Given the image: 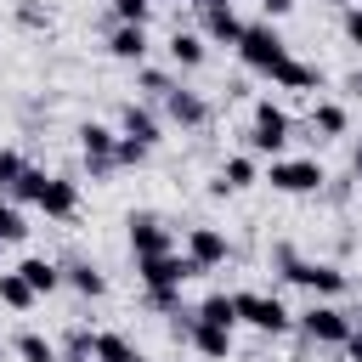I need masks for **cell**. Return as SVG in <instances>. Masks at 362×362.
I'll use <instances>...</instances> for the list:
<instances>
[{"label":"cell","mask_w":362,"mask_h":362,"mask_svg":"<svg viewBox=\"0 0 362 362\" xmlns=\"http://www.w3.org/2000/svg\"><path fill=\"white\" fill-rule=\"evenodd\" d=\"M283 57H294V51H288V40H283V28H277V23H243L238 62H243L249 74H266V79H272V68H277Z\"/></svg>","instance_id":"obj_4"},{"label":"cell","mask_w":362,"mask_h":362,"mask_svg":"<svg viewBox=\"0 0 362 362\" xmlns=\"http://www.w3.org/2000/svg\"><path fill=\"white\" fill-rule=\"evenodd\" d=\"M198 34H204V45H232V51H238V40H243V17H238V6H232V0L204 6V11H198Z\"/></svg>","instance_id":"obj_12"},{"label":"cell","mask_w":362,"mask_h":362,"mask_svg":"<svg viewBox=\"0 0 362 362\" xmlns=\"http://www.w3.org/2000/svg\"><path fill=\"white\" fill-rule=\"evenodd\" d=\"M294 328H300L311 345H345V334L356 328V317H351V311H339L334 300H311V305L294 317Z\"/></svg>","instance_id":"obj_7"},{"label":"cell","mask_w":362,"mask_h":362,"mask_svg":"<svg viewBox=\"0 0 362 362\" xmlns=\"http://www.w3.org/2000/svg\"><path fill=\"white\" fill-rule=\"evenodd\" d=\"M187 6H192V11H204V6H215V0H187Z\"/></svg>","instance_id":"obj_40"},{"label":"cell","mask_w":362,"mask_h":362,"mask_svg":"<svg viewBox=\"0 0 362 362\" xmlns=\"http://www.w3.org/2000/svg\"><path fill=\"white\" fill-rule=\"evenodd\" d=\"M232 305H238V322H249L255 334H288V328H294V311H288L277 294L238 288V294H232Z\"/></svg>","instance_id":"obj_6"},{"label":"cell","mask_w":362,"mask_h":362,"mask_svg":"<svg viewBox=\"0 0 362 362\" xmlns=\"http://www.w3.org/2000/svg\"><path fill=\"white\" fill-rule=\"evenodd\" d=\"M294 11V0H260V23H283Z\"/></svg>","instance_id":"obj_34"},{"label":"cell","mask_w":362,"mask_h":362,"mask_svg":"<svg viewBox=\"0 0 362 362\" xmlns=\"http://www.w3.org/2000/svg\"><path fill=\"white\" fill-rule=\"evenodd\" d=\"M23 170H28V158H23L17 147H0V192H6V187H11Z\"/></svg>","instance_id":"obj_33"},{"label":"cell","mask_w":362,"mask_h":362,"mask_svg":"<svg viewBox=\"0 0 362 362\" xmlns=\"http://www.w3.org/2000/svg\"><path fill=\"white\" fill-rule=\"evenodd\" d=\"M192 317H198V322H215V328H238V305H232V294H226V288L204 294V300L192 305Z\"/></svg>","instance_id":"obj_23"},{"label":"cell","mask_w":362,"mask_h":362,"mask_svg":"<svg viewBox=\"0 0 362 362\" xmlns=\"http://www.w3.org/2000/svg\"><path fill=\"white\" fill-rule=\"evenodd\" d=\"M192 277H204L187 255H141L136 260V283L147 288V294H181V283H192Z\"/></svg>","instance_id":"obj_5"},{"label":"cell","mask_w":362,"mask_h":362,"mask_svg":"<svg viewBox=\"0 0 362 362\" xmlns=\"http://www.w3.org/2000/svg\"><path fill=\"white\" fill-rule=\"evenodd\" d=\"M339 34H345V45H351V51H362V0L339 11Z\"/></svg>","instance_id":"obj_32"},{"label":"cell","mask_w":362,"mask_h":362,"mask_svg":"<svg viewBox=\"0 0 362 362\" xmlns=\"http://www.w3.org/2000/svg\"><path fill=\"white\" fill-rule=\"evenodd\" d=\"M305 130H311V141H339V136L351 130V113H345V102H311V119H305Z\"/></svg>","instance_id":"obj_19"},{"label":"cell","mask_w":362,"mask_h":362,"mask_svg":"<svg viewBox=\"0 0 362 362\" xmlns=\"http://www.w3.org/2000/svg\"><path fill=\"white\" fill-rule=\"evenodd\" d=\"M45 221H74L79 215V181L74 175H45V192H40V204H34Z\"/></svg>","instance_id":"obj_14"},{"label":"cell","mask_w":362,"mask_h":362,"mask_svg":"<svg viewBox=\"0 0 362 362\" xmlns=\"http://www.w3.org/2000/svg\"><path fill=\"white\" fill-rule=\"evenodd\" d=\"M57 362H96V356H79V351H62Z\"/></svg>","instance_id":"obj_38"},{"label":"cell","mask_w":362,"mask_h":362,"mask_svg":"<svg viewBox=\"0 0 362 362\" xmlns=\"http://www.w3.org/2000/svg\"><path fill=\"white\" fill-rule=\"evenodd\" d=\"M136 85H141V96H153V102H164V96L175 90V79H170L164 68H136Z\"/></svg>","instance_id":"obj_29"},{"label":"cell","mask_w":362,"mask_h":362,"mask_svg":"<svg viewBox=\"0 0 362 362\" xmlns=\"http://www.w3.org/2000/svg\"><path fill=\"white\" fill-rule=\"evenodd\" d=\"M272 266H277V277H283V283H300L311 300H339V294L351 288V277H345V266H339V260H305V255H294L288 243H277V249H272Z\"/></svg>","instance_id":"obj_1"},{"label":"cell","mask_w":362,"mask_h":362,"mask_svg":"<svg viewBox=\"0 0 362 362\" xmlns=\"http://www.w3.org/2000/svg\"><path fill=\"white\" fill-rule=\"evenodd\" d=\"M164 57H170V68H175V74H192V68H204V62H209V45H204V34H198V28H187V23H181V28L164 40Z\"/></svg>","instance_id":"obj_16"},{"label":"cell","mask_w":362,"mask_h":362,"mask_svg":"<svg viewBox=\"0 0 362 362\" xmlns=\"http://www.w3.org/2000/svg\"><path fill=\"white\" fill-rule=\"evenodd\" d=\"M6 356H11V345H6V339H0V362H6Z\"/></svg>","instance_id":"obj_41"},{"label":"cell","mask_w":362,"mask_h":362,"mask_svg":"<svg viewBox=\"0 0 362 362\" xmlns=\"http://www.w3.org/2000/svg\"><path fill=\"white\" fill-rule=\"evenodd\" d=\"M17 17H23V23H28V28H45V11H40V6H28V0H23V6H17Z\"/></svg>","instance_id":"obj_36"},{"label":"cell","mask_w":362,"mask_h":362,"mask_svg":"<svg viewBox=\"0 0 362 362\" xmlns=\"http://www.w3.org/2000/svg\"><path fill=\"white\" fill-rule=\"evenodd\" d=\"M147 158H153V147H141V141L119 136V147H113V164H119V170H141Z\"/></svg>","instance_id":"obj_30"},{"label":"cell","mask_w":362,"mask_h":362,"mask_svg":"<svg viewBox=\"0 0 362 362\" xmlns=\"http://www.w3.org/2000/svg\"><path fill=\"white\" fill-rule=\"evenodd\" d=\"M23 238H28V215L0 192V243H23Z\"/></svg>","instance_id":"obj_28"},{"label":"cell","mask_w":362,"mask_h":362,"mask_svg":"<svg viewBox=\"0 0 362 362\" xmlns=\"http://www.w3.org/2000/svg\"><path fill=\"white\" fill-rule=\"evenodd\" d=\"M0 249H6V243H0Z\"/></svg>","instance_id":"obj_44"},{"label":"cell","mask_w":362,"mask_h":362,"mask_svg":"<svg viewBox=\"0 0 362 362\" xmlns=\"http://www.w3.org/2000/svg\"><path fill=\"white\" fill-rule=\"evenodd\" d=\"M334 362H345V356H334Z\"/></svg>","instance_id":"obj_43"},{"label":"cell","mask_w":362,"mask_h":362,"mask_svg":"<svg viewBox=\"0 0 362 362\" xmlns=\"http://www.w3.org/2000/svg\"><path fill=\"white\" fill-rule=\"evenodd\" d=\"M0 305L23 317V311H34V305H40V294H34V288H28L17 272H0Z\"/></svg>","instance_id":"obj_25"},{"label":"cell","mask_w":362,"mask_h":362,"mask_svg":"<svg viewBox=\"0 0 362 362\" xmlns=\"http://www.w3.org/2000/svg\"><path fill=\"white\" fill-rule=\"evenodd\" d=\"M11 356H17V362H57L62 351H57V339H45L40 328H23V334L11 339Z\"/></svg>","instance_id":"obj_24"},{"label":"cell","mask_w":362,"mask_h":362,"mask_svg":"<svg viewBox=\"0 0 362 362\" xmlns=\"http://www.w3.org/2000/svg\"><path fill=\"white\" fill-rule=\"evenodd\" d=\"M90 356H96V362H130V356H136V345H130L124 334H113V328H107V334H96V339H90Z\"/></svg>","instance_id":"obj_27"},{"label":"cell","mask_w":362,"mask_h":362,"mask_svg":"<svg viewBox=\"0 0 362 362\" xmlns=\"http://www.w3.org/2000/svg\"><path fill=\"white\" fill-rule=\"evenodd\" d=\"M272 85L277 90H294V96H317L322 90V68L317 62H300V57H283L272 68Z\"/></svg>","instance_id":"obj_17"},{"label":"cell","mask_w":362,"mask_h":362,"mask_svg":"<svg viewBox=\"0 0 362 362\" xmlns=\"http://www.w3.org/2000/svg\"><path fill=\"white\" fill-rule=\"evenodd\" d=\"M130 362H153V356H141V351H136V356H130Z\"/></svg>","instance_id":"obj_42"},{"label":"cell","mask_w":362,"mask_h":362,"mask_svg":"<svg viewBox=\"0 0 362 362\" xmlns=\"http://www.w3.org/2000/svg\"><path fill=\"white\" fill-rule=\"evenodd\" d=\"M40 192H45V170H40V164H28V170L6 187V198H11L17 209H23V204H40Z\"/></svg>","instance_id":"obj_26"},{"label":"cell","mask_w":362,"mask_h":362,"mask_svg":"<svg viewBox=\"0 0 362 362\" xmlns=\"http://www.w3.org/2000/svg\"><path fill=\"white\" fill-rule=\"evenodd\" d=\"M294 141V124H288V113L272 102V96H260L255 102V113H249V130H243V147L255 153V158H283V147Z\"/></svg>","instance_id":"obj_3"},{"label":"cell","mask_w":362,"mask_h":362,"mask_svg":"<svg viewBox=\"0 0 362 362\" xmlns=\"http://www.w3.org/2000/svg\"><path fill=\"white\" fill-rule=\"evenodd\" d=\"M11 272H17V277H23V283H28L34 294H40V300L62 288V266H57V260H45V255H23V260H17Z\"/></svg>","instance_id":"obj_20"},{"label":"cell","mask_w":362,"mask_h":362,"mask_svg":"<svg viewBox=\"0 0 362 362\" xmlns=\"http://www.w3.org/2000/svg\"><path fill=\"white\" fill-rule=\"evenodd\" d=\"M107 11H113V23H141V28H147L153 0H107Z\"/></svg>","instance_id":"obj_31"},{"label":"cell","mask_w":362,"mask_h":362,"mask_svg":"<svg viewBox=\"0 0 362 362\" xmlns=\"http://www.w3.org/2000/svg\"><path fill=\"white\" fill-rule=\"evenodd\" d=\"M260 181L272 187V192H283V198H317L322 187H328V170L311 158V153H300V158H272L266 170H260Z\"/></svg>","instance_id":"obj_2"},{"label":"cell","mask_w":362,"mask_h":362,"mask_svg":"<svg viewBox=\"0 0 362 362\" xmlns=\"http://www.w3.org/2000/svg\"><path fill=\"white\" fill-rule=\"evenodd\" d=\"M221 181H226V192H243V187H255L260 181V158L255 153H232V158H221V170H215Z\"/></svg>","instance_id":"obj_22"},{"label":"cell","mask_w":362,"mask_h":362,"mask_svg":"<svg viewBox=\"0 0 362 362\" xmlns=\"http://www.w3.org/2000/svg\"><path fill=\"white\" fill-rule=\"evenodd\" d=\"M322 6H334V11H345V6H356V0H322Z\"/></svg>","instance_id":"obj_39"},{"label":"cell","mask_w":362,"mask_h":362,"mask_svg":"<svg viewBox=\"0 0 362 362\" xmlns=\"http://www.w3.org/2000/svg\"><path fill=\"white\" fill-rule=\"evenodd\" d=\"M339 356H345V362H362V322H356V328L345 334V345H339Z\"/></svg>","instance_id":"obj_35"},{"label":"cell","mask_w":362,"mask_h":362,"mask_svg":"<svg viewBox=\"0 0 362 362\" xmlns=\"http://www.w3.org/2000/svg\"><path fill=\"white\" fill-rule=\"evenodd\" d=\"M181 255H187L198 272H215V266H226V260H232V238H226L221 226L198 221V226H187V238H181Z\"/></svg>","instance_id":"obj_9"},{"label":"cell","mask_w":362,"mask_h":362,"mask_svg":"<svg viewBox=\"0 0 362 362\" xmlns=\"http://www.w3.org/2000/svg\"><path fill=\"white\" fill-rule=\"evenodd\" d=\"M62 283H68L74 294H85V300H102V294H107V277H102V266H90V260H68V266H62Z\"/></svg>","instance_id":"obj_21"},{"label":"cell","mask_w":362,"mask_h":362,"mask_svg":"<svg viewBox=\"0 0 362 362\" xmlns=\"http://www.w3.org/2000/svg\"><path fill=\"white\" fill-rule=\"evenodd\" d=\"M74 136H79V158H85V170H90L96 181L119 170V164H113V147H119V130H113V124H102V119H85Z\"/></svg>","instance_id":"obj_8"},{"label":"cell","mask_w":362,"mask_h":362,"mask_svg":"<svg viewBox=\"0 0 362 362\" xmlns=\"http://www.w3.org/2000/svg\"><path fill=\"white\" fill-rule=\"evenodd\" d=\"M351 175H356V181H362V147H356V153H351Z\"/></svg>","instance_id":"obj_37"},{"label":"cell","mask_w":362,"mask_h":362,"mask_svg":"<svg viewBox=\"0 0 362 362\" xmlns=\"http://www.w3.org/2000/svg\"><path fill=\"white\" fill-rule=\"evenodd\" d=\"M119 136H130V141H141V147H158V141H164V124H158V113H153L147 102H124V107H119Z\"/></svg>","instance_id":"obj_18"},{"label":"cell","mask_w":362,"mask_h":362,"mask_svg":"<svg viewBox=\"0 0 362 362\" xmlns=\"http://www.w3.org/2000/svg\"><path fill=\"white\" fill-rule=\"evenodd\" d=\"M175 334L204 356V362H226L232 356V328H215V322H198L192 311H181V322H175Z\"/></svg>","instance_id":"obj_11"},{"label":"cell","mask_w":362,"mask_h":362,"mask_svg":"<svg viewBox=\"0 0 362 362\" xmlns=\"http://www.w3.org/2000/svg\"><path fill=\"white\" fill-rule=\"evenodd\" d=\"M124 238H130V255H136V260H141V255H170V249H175V232H170L153 209H130Z\"/></svg>","instance_id":"obj_10"},{"label":"cell","mask_w":362,"mask_h":362,"mask_svg":"<svg viewBox=\"0 0 362 362\" xmlns=\"http://www.w3.org/2000/svg\"><path fill=\"white\" fill-rule=\"evenodd\" d=\"M147 51H153V34H147L141 23H113V28H107V57H113V62H136V68H141Z\"/></svg>","instance_id":"obj_15"},{"label":"cell","mask_w":362,"mask_h":362,"mask_svg":"<svg viewBox=\"0 0 362 362\" xmlns=\"http://www.w3.org/2000/svg\"><path fill=\"white\" fill-rule=\"evenodd\" d=\"M164 119L181 124V130H204V124H209V102H204V90H187V85L175 79V90L164 96Z\"/></svg>","instance_id":"obj_13"}]
</instances>
